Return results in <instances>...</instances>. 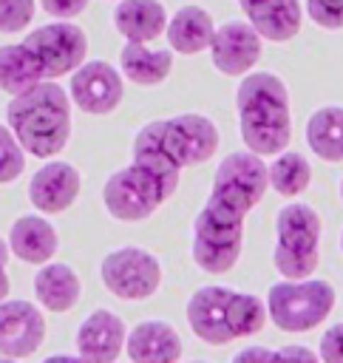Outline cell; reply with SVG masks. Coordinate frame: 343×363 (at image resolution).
<instances>
[{
  "label": "cell",
  "mask_w": 343,
  "mask_h": 363,
  "mask_svg": "<svg viewBox=\"0 0 343 363\" xmlns=\"http://www.w3.org/2000/svg\"><path fill=\"white\" fill-rule=\"evenodd\" d=\"M179 187V173H159L145 164H128L116 170L105 187L102 201L119 221H142L153 216Z\"/></svg>",
  "instance_id": "52a82bcc"
},
{
  "label": "cell",
  "mask_w": 343,
  "mask_h": 363,
  "mask_svg": "<svg viewBox=\"0 0 343 363\" xmlns=\"http://www.w3.org/2000/svg\"><path fill=\"white\" fill-rule=\"evenodd\" d=\"M269 173L255 153H230L213 176V193L193 224V261L210 272H230L241 255L244 218L264 199Z\"/></svg>",
  "instance_id": "6da1fadb"
},
{
  "label": "cell",
  "mask_w": 343,
  "mask_h": 363,
  "mask_svg": "<svg viewBox=\"0 0 343 363\" xmlns=\"http://www.w3.org/2000/svg\"><path fill=\"white\" fill-rule=\"evenodd\" d=\"M340 247H343V235H340Z\"/></svg>",
  "instance_id": "8d00e7d4"
},
{
  "label": "cell",
  "mask_w": 343,
  "mask_h": 363,
  "mask_svg": "<svg viewBox=\"0 0 343 363\" xmlns=\"http://www.w3.org/2000/svg\"><path fill=\"white\" fill-rule=\"evenodd\" d=\"M79 278L68 264H43L34 275V292L43 309L68 312L79 301Z\"/></svg>",
  "instance_id": "44dd1931"
},
{
  "label": "cell",
  "mask_w": 343,
  "mask_h": 363,
  "mask_svg": "<svg viewBox=\"0 0 343 363\" xmlns=\"http://www.w3.org/2000/svg\"><path fill=\"white\" fill-rule=\"evenodd\" d=\"M232 363H275V349H266V346H247L241 349Z\"/></svg>",
  "instance_id": "4dcf8cb0"
},
{
  "label": "cell",
  "mask_w": 343,
  "mask_h": 363,
  "mask_svg": "<svg viewBox=\"0 0 343 363\" xmlns=\"http://www.w3.org/2000/svg\"><path fill=\"white\" fill-rule=\"evenodd\" d=\"M196 363H204V360H196Z\"/></svg>",
  "instance_id": "74e56055"
},
{
  "label": "cell",
  "mask_w": 343,
  "mask_h": 363,
  "mask_svg": "<svg viewBox=\"0 0 343 363\" xmlns=\"http://www.w3.org/2000/svg\"><path fill=\"white\" fill-rule=\"evenodd\" d=\"M102 284L122 301H145L162 284L159 261L142 247H122L102 258Z\"/></svg>",
  "instance_id": "30bf717a"
},
{
  "label": "cell",
  "mask_w": 343,
  "mask_h": 363,
  "mask_svg": "<svg viewBox=\"0 0 343 363\" xmlns=\"http://www.w3.org/2000/svg\"><path fill=\"white\" fill-rule=\"evenodd\" d=\"M43 363H85L79 354H51V357H45Z\"/></svg>",
  "instance_id": "1f68e13d"
},
{
  "label": "cell",
  "mask_w": 343,
  "mask_h": 363,
  "mask_svg": "<svg viewBox=\"0 0 343 363\" xmlns=\"http://www.w3.org/2000/svg\"><path fill=\"white\" fill-rule=\"evenodd\" d=\"M306 142L323 162H343V108H317L306 122Z\"/></svg>",
  "instance_id": "603a6c76"
},
{
  "label": "cell",
  "mask_w": 343,
  "mask_h": 363,
  "mask_svg": "<svg viewBox=\"0 0 343 363\" xmlns=\"http://www.w3.org/2000/svg\"><path fill=\"white\" fill-rule=\"evenodd\" d=\"M88 57V37L71 20L34 28L20 43L0 45V88L11 96L74 74Z\"/></svg>",
  "instance_id": "7a4b0ae2"
},
{
  "label": "cell",
  "mask_w": 343,
  "mask_h": 363,
  "mask_svg": "<svg viewBox=\"0 0 343 363\" xmlns=\"http://www.w3.org/2000/svg\"><path fill=\"white\" fill-rule=\"evenodd\" d=\"M125 340L128 329L122 318L108 309H96L77 329V354L85 363H116Z\"/></svg>",
  "instance_id": "5bb4252c"
},
{
  "label": "cell",
  "mask_w": 343,
  "mask_h": 363,
  "mask_svg": "<svg viewBox=\"0 0 343 363\" xmlns=\"http://www.w3.org/2000/svg\"><path fill=\"white\" fill-rule=\"evenodd\" d=\"M130 363H176L181 357V337L164 320H145L130 329L128 340Z\"/></svg>",
  "instance_id": "ac0fdd59"
},
{
  "label": "cell",
  "mask_w": 343,
  "mask_h": 363,
  "mask_svg": "<svg viewBox=\"0 0 343 363\" xmlns=\"http://www.w3.org/2000/svg\"><path fill=\"white\" fill-rule=\"evenodd\" d=\"M26 170V150L11 133V128L0 125V184L14 182Z\"/></svg>",
  "instance_id": "d4e9b609"
},
{
  "label": "cell",
  "mask_w": 343,
  "mask_h": 363,
  "mask_svg": "<svg viewBox=\"0 0 343 363\" xmlns=\"http://www.w3.org/2000/svg\"><path fill=\"white\" fill-rule=\"evenodd\" d=\"M122 94H125L122 74L105 60H85L71 74L68 96L85 113L105 116V113L116 111V105L122 102Z\"/></svg>",
  "instance_id": "8fae6325"
},
{
  "label": "cell",
  "mask_w": 343,
  "mask_h": 363,
  "mask_svg": "<svg viewBox=\"0 0 343 363\" xmlns=\"http://www.w3.org/2000/svg\"><path fill=\"white\" fill-rule=\"evenodd\" d=\"M79 193V170L68 162L43 164L28 182V199L40 213H62L77 201Z\"/></svg>",
  "instance_id": "9a60e30c"
},
{
  "label": "cell",
  "mask_w": 343,
  "mask_h": 363,
  "mask_svg": "<svg viewBox=\"0 0 343 363\" xmlns=\"http://www.w3.org/2000/svg\"><path fill=\"white\" fill-rule=\"evenodd\" d=\"M334 309V289L329 281H278L266 292V315L283 332H309Z\"/></svg>",
  "instance_id": "9c48e42d"
},
{
  "label": "cell",
  "mask_w": 343,
  "mask_h": 363,
  "mask_svg": "<svg viewBox=\"0 0 343 363\" xmlns=\"http://www.w3.org/2000/svg\"><path fill=\"white\" fill-rule=\"evenodd\" d=\"M317 357H320V363H343V323H334L323 332Z\"/></svg>",
  "instance_id": "83f0119b"
},
{
  "label": "cell",
  "mask_w": 343,
  "mask_h": 363,
  "mask_svg": "<svg viewBox=\"0 0 343 363\" xmlns=\"http://www.w3.org/2000/svg\"><path fill=\"white\" fill-rule=\"evenodd\" d=\"M34 0H0V34L23 31L34 17Z\"/></svg>",
  "instance_id": "484cf974"
},
{
  "label": "cell",
  "mask_w": 343,
  "mask_h": 363,
  "mask_svg": "<svg viewBox=\"0 0 343 363\" xmlns=\"http://www.w3.org/2000/svg\"><path fill=\"white\" fill-rule=\"evenodd\" d=\"M167 9L159 0H119L113 9V26L125 43H150L167 31Z\"/></svg>",
  "instance_id": "e0dca14e"
},
{
  "label": "cell",
  "mask_w": 343,
  "mask_h": 363,
  "mask_svg": "<svg viewBox=\"0 0 343 363\" xmlns=\"http://www.w3.org/2000/svg\"><path fill=\"white\" fill-rule=\"evenodd\" d=\"M45 337V318L28 301L0 303V357H28Z\"/></svg>",
  "instance_id": "4fadbf2b"
},
{
  "label": "cell",
  "mask_w": 343,
  "mask_h": 363,
  "mask_svg": "<svg viewBox=\"0 0 343 363\" xmlns=\"http://www.w3.org/2000/svg\"><path fill=\"white\" fill-rule=\"evenodd\" d=\"M218 150V128L201 113H179L139 128L133 139V162L159 173H181L190 164L213 159Z\"/></svg>",
  "instance_id": "3957f363"
},
{
  "label": "cell",
  "mask_w": 343,
  "mask_h": 363,
  "mask_svg": "<svg viewBox=\"0 0 343 363\" xmlns=\"http://www.w3.org/2000/svg\"><path fill=\"white\" fill-rule=\"evenodd\" d=\"M9 250L26 264H48L57 252V233L40 216H20L9 233Z\"/></svg>",
  "instance_id": "d6986e66"
},
{
  "label": "cell",
  "mask_w": 343,
  "mask_h": 363,
  "mask_svg": "<svg viewBox=\"0 0 343 363\" xmlns=\"http://www.w3.org/2000/svg\"><path fill=\"white\" fill-rule=\"evenodd\" d=\"M340 199H343V182H340Z\"/></svg>",
  "instance_id": "d590c367"
},
{
  "label": "cell",
  "mask_w": 343,
  "mask_h": 363,
  "mask_svg": "<svg viewBox=\"0 0 343 363\" xmlns=\"http://www.w3.org/2000/svg\"><path fill=\"white\" fill-rule=\"evenodd\" d=\"M6 119L26 153L57 156L71 136V96L57 82H40L11 96Z\"/></svg>",
  "instance_id": "5b68a950"
},
{
  "label": "cell",
  "mask_w": 343,
  "mask_h": 363,
  "mask_svg": "<svg viewBox=\"0 0 343 363\" xmlns=\"http://www.w3.org/2000/svg\"><path fill=\"white\" fill-rule=\"evenodd\" d=\"M275 363H320V357L306 346H283L275 349Z\"/></svg>",
  "instance_id": "f546056e"
},
{
  "label": "cell",
  "mask_w": 343,
  "mask_h": 363,
  "mask_svg": "<svg viewBox=\"0 0 343 363\" xmlns=\"http://www.w3.org/2000/svg\"><path fill=\"white\" fill-rule=\"evenodd\" d=\"M266 173H269V187H272L278 196H283V199L300 196V193L309 187V182H312V167H309V162H306L300 153H295V150L278 153L275 162L266 167Z\"/></svg>",
  "instance_id": "cb8c5ba5"
},
{
  "label": "cell",
  "mask_w": 343,
  "mask_h": 363,
  "mask_svg": "<svg viewBox=\"0 0 343 363\" xmlns=\"http://www.w3.org/2000/svg\"><path fill=\"white\" fill-rule=\"evenodd\" d=\"M40 6L54 20H71V17H77V14L85 11L88 0H40Z\"/></svg>",
  "instance_id": "f1b7e54d"
},
{
  "label": "cell",
  "mask_w": 343,
  "mask_h": 363,
  "mask_svg": "<svg viewBox=\"0 0 343 363\" xmlns=\"http://www.w3.org/2000/svg\"><path fill=\"white\" fill-rule=\"evenodd\" d=\"M241 139L255 156H278L292 139L289 91L272 71L247 74L235 91Z\"/></svg>",
  "instance_id": "277c9868"
},
{
  "label": "cell",
  "mask_w": 343,
  "mask_h": 363,
  "mask_svg": "<svg viewBox=\"0 0 343 363\" xmlns=\"http://www.w3.org/2000/svg\"><path fill=\"white\" fill-rule=\"evenodd\" d=\"M278 244L272 252L275 269L286 281H303L317 269L320 216L309 204H286L275 218Z\"/></svg>",
  "instance_id": "ba28073f"
},
{
  "label": "cell",
  "mask_w": 343,
  "mask_h": 363,
  "mask_svg": "<svg viewBox=\"0 0 343 363\" xmlns=\"http://www.w3.org/2000/svg\"><path fill=\"white\" fill-rule=\"evenodd\" d=\"M187 323L198 340L224 346L261 332L266 323V303L258 295L230 286H201L187 301Z\"/></svg>",
  "instance_id": "8992f818"
},
{
  "label": "cell",
  "mask_w": 343,
  "mask_h": 363,
  "mask_svg": "<svg viewBox=\"0 0 343 363\" xmlns=\"http://www.w3.org/2000/svg\"><path fill=\"white\" fill-rule=\"evenodd\" d=\"M0 363H17V360H11V357H0Z\"/></svg>",
  "instance_id": "e575fe53"
},
{
  "label": "cell",
  "mask_w": 343,
  "mask_h": 363,
  "mask_svg": "<svg viewBox=\"0 0 343 363\" xmlns=\"http://www.w3.org/2000/svg\"><path fill=\"white\" fill-rule=\"evenodd\" d=\"M213 65L227 77H247L261 60V34L247 20H227L213 34Z\"/></svg>",
  "instance_id": "7c38bea8"
},
{
  "label": "cell",
  "mask_w": 343,
  "mask_h": 363,
  "mask_svg": "<svg viewBox=\"0 0 343 363\" xmlns=\"http://www.w3.org/2000/svg\"><path fill=\"white\" fill-rule=\"evenodd\" d=\"M9 295V275H6V267H0V303L6 301Z\"/></svg>",
  "instance_id": "d6a6232c"
},
{
  "label": "cell",
  "mask_w": 343,
  "mask_h": 363,
  "mask_svg": "<svg viewBox=\"0 0 343 363\" xmlns=\"http://www.w3.org/2000/svg\"><path fill=\"white\" fill-rule=\"evenodd\" d=\"M122 74L136 85H159L167 79L173 68L170 48H147L145 43H125L119 51Z\"/></svg>",
  "instance_id": "7402d4cb"
},
{
  "label": "cell",
  "mask_w": 343,
  "mask_h": 363,
  "mask_svg": "<svg viewBox=\"0 0 343 363\" xmlns=\"http://www.w3.org/2000/svg\"><path fill=\"white\" fill-rule=\"evenodd\" d=\"M247 23L269 43H286L300 31L303 9L298 0H238Z\"/></svg>",
  "instance_id": "2e32d148"
},
{
  "label": "cell",
  "mask_w": 343,
  "mask_h": 363,
  "mask_svg": "<svg viewBox=\"0 0 343 363\" xmlns=\"http://www.w3.org/2000/svg\"><path fill=\"white\" fill-rule=\"evenodd\" d=\"M9 255H11V250H9V244L0 238V267H6V261H9Z\"/></svg>",
  "instance_id": "836d02e7"
},
{
  "label": "cell",
  "mask_w": 343,
  "mask_h": 363,
  "mask_svg": "<svg viewBox=\"0 0 343 363\" xmlns=\"http://www.w3.org/2000/svg\"><path fill=\"white\" fill-rule=\"evenodd\" d=\"M306 14L320 28H343V0H306Z\"/></svg>",
  "instance_id": "4316f807"
},
{
  "label": "cell",
  "mask_w": 343,
  "mask_h": 363,
  "mask_svg": "<svg viewBox=\"0 0 343 363\" xmlns=\"http://www.w3.org/2000/svg\"><path fill=\"white\" fill-rule=\"evenodd\" d=\"M213 34H215V23H213L210 11H204L201 6L179 9L170 17L167 31H164V37L176 54H198V51L210 48Z\"/></svg>",
  "instance_id": "ffe728a7"
}]
</instances>
